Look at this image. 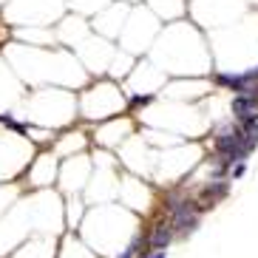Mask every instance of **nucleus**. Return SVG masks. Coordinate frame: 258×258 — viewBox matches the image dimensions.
Wrapping results in <instances>:
<instances>
[{
  "mask_svg": "<svg viewBox=\"0 0 258 258\" xmlns=\"http://www.w3.org/2000/svg\"><path fill=\"white\" fill-rule=\"evenodd\" d=\"M139 247H142V238L137 235V238H134V241H131L128 247H125V250H122L116 258H137V255H139Z\"/></svg>",
  "mask_w": 258,
  "mask_h": 258,
  "instance_id": "5",
  "label": "nucleus"
},
{
  "mask_svg": "<svg viewBox=\"0 0 258 258\" xmlns=\"http://www.w3.org/2000/svg\"><path fill=\"white\" fill-rule=\"evenodd\" d=\"M170 238H173V230H170V224H156V227L151 230V235H148V247L151 250H167V244H170Z\"/></svg>",
  "mask_w": 258,
  "mask_h": 258,
  "instance_id": "3",
  "label": "nucleus"
},
{
  "mask_svg": "<svg viewBox=\"0 0 258 258\" xmlns=\"http://www.w3.org/2000/svg\"><path fill=\"white\" fill-rule=\"evenodd\" d=\"M258 111V97L255 94H235L233 97V116L235 119H244Z\"/></svg>",
  "mask_w": 258,
  "mask_h": 258,
  "instance_id": "2",
  "label": "nucleus"
},
{
  "mask_svg": "<svg viewBox=\"0 0 258 258\" xmlns=\"http://www.w3.org/2000/svg\"><path fill=\"white\" fill-rule=\"evenodd\" d=\"M151 94H148V97H134V99H131V102H134V105H148V102H151Z\"/></svg>",
  "mask_w": 258,
  "mask_h": 258,
  "instance_id": "7",
  "label": "nucleus"
},
{
  "mask_svg": "<svg viewBox=\"0 0 258 258\" xmlns=\"http://www.w3.org/2000/svg\"><path fill=\"white\" fill-rule=\"evenodd\" d=\"M199 213H202V207L187 202V199L170 205V230H173V233H190V230H196L199 227Z\"/></svg>",
  "mask_w": 258,
  "mask_h": 258,
  "instance_id": "1",
  "label": "nucleus"
},
{
  "mask_svg": "<svg viewBox=\"0 0 258 258\" xmlns=\"http://www.w3.org/2000/svg\"><path fill=\"white\" fill-rule=\"evenodd\" d=\"M244 170H247V165H244V162H235V167H233V179H241Z\"/></svg>",
  "mask_w": 258,
  "mask_h": 258,
  "instance_id": "6",
  "label": "nucleus"
},
{
  "mask_svg": "<svg viewBox=\"0 0 258 258\" xmlns=\"http://www.w3.org/2000/svg\"><path fill=\"white\" fill-rule=\"evenodd\" d=\"M145 258H167V250H153L151 255H145Z\"/></svg>",
  "mask_w": 258,
  "mask_h": 258,
  "instance_id": "8",
  "label": "nucleus"
},
{
  "mask_svg": "<svg viewBox=\"0 0 258 258\" xmlns=\"http://www.w3.org/2000/svg\"><path fill=\"white\" fill-rule=\"evenodd\" d=\"M224 196H227V182H210L205 190H202V205L199 207H202V210H205V207H213Z\"/></svg>",
  "mask_w": 258,
  "mask_h": 258,
  "instance_id": "4",
  "label": "nucleus"
}]
</instances>
